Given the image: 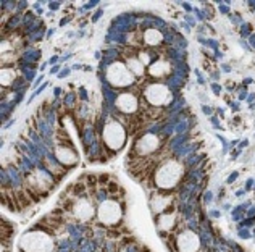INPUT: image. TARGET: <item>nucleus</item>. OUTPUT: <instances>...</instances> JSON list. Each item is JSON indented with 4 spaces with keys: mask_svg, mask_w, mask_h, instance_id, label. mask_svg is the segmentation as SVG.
I'll return each mask as SVG.
<instances>
[{
    "mask_svg": "<svg viewBox=\"0 0 255 252\" xmlns=\"http://www.w3.org/2000/svg\"><path fill=\"white\" fill-rule=\"evenodd\" d=\"M108 192L112 194L113 199H115L118 192H123V189L119 187V184H118V183H113V181H112V183H108Z\"/></svg>",
    "mask_w": 255,
    "mask_h": 252,
    "instance_id": "nucleus-2",
    "label": "nucleus"
},
{
    "mask_svg": "<svg viewBox=\"0 0 255 252\" xmlns=\"http://www.w3.org/2000/svg\"><path fill=\"white\" fill-rule=\"evenodd\" d=\"M15 197H16V205H18V210H26L32 205V200L31 197L28 196L26 191H16L15 192Z\"/></svg>",
    "mask_w": 255,
    "mask_h": 252,
    "instance_id": "nucleus-1",
    "label": "nucleus"
},
{
    "mask_svg": "<svg viewBox=\"0 0 255 252\" xmlns=\"http://www.w3.org/2000/svg\"><path fill=\"white\" fill-rule=\"evenodd\" d=\"M86 187H87V186H84L82 183H76L74 186H70V191H73L76 196H79V194H82L84 191H86Z\"/></svg>",
    "mask_w": 255,
    "mask_h": 252,
    "instance_id": "nucleus-3",
    "label": "nucleus"
},
{
    "mask_svg": "<svg viewBox=\"0 0 255 252\" xmlns=\"http://www.w3.org/2000/svg\"><path fill=\"white\" fill-rule=\"evenodd\" d=\"M108 181V174H100L99 176V184H105Z\"/></svg>",
    "mask_w": 255,
    "mask_h": 252,
    "instance_id": "nucleus-4",
    "label": "nucleus"
}]
</instances>
